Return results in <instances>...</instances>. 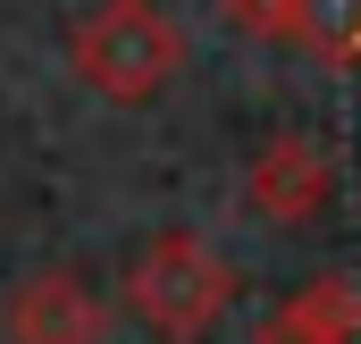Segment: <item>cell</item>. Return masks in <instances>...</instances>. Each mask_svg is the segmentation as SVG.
<instances>
[{
  "instance_id": "6da1fadb",
  "label": "cell",
  "mask_w": 361,
  "mask_h": 344,
  "mask_svg": "<svg viewBox=\"0 0 361 344\" xmlns=\"http://www.w3.org/2000/svg\"><path fill=\"white\" fill-rule=\"evenodd\" d=\"M68 68L101 101L135 109V101H152L185 68V34L160 0H92L76 17V34H68Z\"/></svg>"
},
{
  "instance_id": "7a4b0ae2",
  "label": "cell",
  "mask_w": 361,
  "mask_h": 344,
  "mask_svg": "<svg viewBox=\"0 0 361 344\" xmlns=\"http://www.w3.org/2000/svg\"><path fill=\"white\" fill-rule=\"evenodd\" d=\"M227 302H235V269L210 252L202 235H185V227L152 235L135 252V269H126V311L160 344H202L227 319Z\"/></svg>"
},
{
  "instance_id": "3957f363",
  "label": "cell",
  "mask_w": 361,
  "mask_h": 344,
  "mask_svg": "<svg viewBox=\"0 0 361 344\" xmlns=\"http://www.w3.org/2000/svg\"><path fill=\"white\" fill-rule=\"evenodd\" d=\"M0 336L8 344H109V302L76 269H25L0 302Z\"/></svg>"
},
{
  "instance_id": "277c9868",
  "label": "cell",
  "mask_w": 361,
  "mask_h": 344,
  "mask_svg": "<svg viewBox=\"0 0 361 344\" xmlns=\"http://www.w3.org/2000/svg\"><path fill=\"white\" fill-rule=\"evenodd\" d=\"M328 193H336V160H328V143H311V135H269V143L252 152V168H244V202H252L261 219H277V227L319 219Z\"/></svg>"
},
{
  "instance_id": "5b68a950",
  "label": "cell",
  "mask_w": 361,
  "mask_h": 344,
  "mask_svg": "<svg viewBox=\"0 0 361 344\" xmlns=\"http://www.w3.org/2000/svg\"><path fill=\"white\" fill-rule=\"evenodd\" d=\"M252 344H361V285L353 277H311L252 328Z\"/></svg>"
},
{
  "instance_id": "8992f818",
  "label": "cell",
  "mask_w": 361,
  "mask_h": 344,
  "mask_svg": "<svg viewBox=\"0 0 361 344\" xmlns=\"http://www.w3.org/2000/svg\"><path fill=\"white\" fill-rule=\"evenodd\" d=\"M277 42L345 68V59H361V0H286V34Z\"/></svg>"
},
{
  "instance_id": "52a82bcc",
  "label": "cell",
  "mask_w": 361,
  "mask_h": 344,
  "mask_svg": "<svg viewBox=\"0 0 361 344\" xmlns=\"http://www.w3.org/2000/svg\"><path fill=\"white\" fill-rule=\"evenodd\" d=\"M219 8H227V25H235V34H286V0H219Z\"/></svg>"
}]
</instances>
